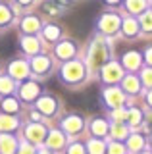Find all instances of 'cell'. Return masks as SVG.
Listing matches in <instances>:
<instances>
[{
  "label": "cell",
  "instance_id": "cell-1",
  "mask_svg": "<svg viewBox=\"0 0 152 154\" xmlns=\"http://www.w3.org/2000/svg\"><path fill=\"white\" fill-rule=\"evenodd\" d=\"M108 58V48L102 41H94V45L91 46V52H89V62H91L93 67H98L106 62Z\"/></svg>",
  "mask_w": 152,
  "mask_h": 154
},
{
  "label": "cell",
  "instance_id": "cell-2",
  "mask_svg": "<svg viewBox=\"0 0 152 154\" xmlns=\"http://www.w3.org/2000/svg\"><path fill=\"white\" fill-rule=\"evenodd\" d=\"M64 73H65V79H79L83 75V67L79 64H68Z\"/></svg>",
  "mask_w": 152,
  "mask_h": 154
},
{
  "label": "cell",
  "instance_id": "cell-3",
  "mask_svg": "<svg viewBox=\"0 0 152 154\" xmlns=\"http://www.w3.org/2000/svg\"><path fill=\"white\" fill-rule=\"evenodd\" d=\"M117 23H120V21H117V17H114L112 14H110V16H104V19L100 21V27L106 33H114V31H116V27H117Z\"/></svg>",
  "mask_w": 152,
  "mask_h": 154
},
{
  "label": "cell",
  "instance_id": "cell-4",
  "mask_svg": "<svg viewBox=\"0 0 152 154\" xmlns=\"http://www.w3.org/2000/svg\"><path fill=\"white\" fill-rule=\"evenodd\" d=\"M104 75H106V77H104V79L116 81L117 77H120V67H117V66H114V64H110V66L106 67V69H104Z\"/></svg>",
  "mask_w": 152,
  "mask_h": 154
},
{
  "label": "cell",
  "instance_id": "cell-5",
  "mask_svg": "<svg viewBox=\"0 0 152 154\" xmlns=\"http://www.w3.org/2000/svg\"><path fill=\"white\" fill-rule=\"evenodd\" d=\"M123 62H125L129 67H137V66H139V62H141V56L137 54V52H129V54L125 56V60H123Z\"/></svg>",
  "mask_w": 152,
  "mask_h": 154
},
{
  "label": "cell",
  "instance_id": "cell-6",
  "mask_svg": "<svg viewBox=\"0 0 152 154\" xmlns=\"http://www.w3.org/2000/svg\"><path fill=\"white\" fill-rule=\"evenodd\" d=\"M37 27H39V21H37V19H31V17H27L25 21H23V29H25L27 33H33V31H37Z\"/></svg>",
  "mask_w": 152,
  "mask_h": 154
},
{
  "label": "cell",
  "instance_id": "cell-7",
  "mask_svg": "<svg viewBox=\"0 0 152 154\" xmlns=\"http://www.w3.org/2000/svg\"><path fill=\"white\" fill-rule=\"evenodd\" d=\"M33 67H35L37 71H42L48 67V58H37L35 62H33Z\"/></svg>",
  "mask_w": 152,
  "mask_h": 154
},
{
  "label": "cell",
  "instance_id": "cell-8",
  "mask_svg": "<svg viewBox=\"0 0 152 154\" xmlns=\"http://www.w3.org/2000/svg\"><path fill=\"white\" fill-rule=\"evenodd\" d=\"M23 46H25L27 52H35L37 48H39V45H37L35 38H25V41H23Z\"/></svg>",
  "mask_w": 152,
  "mask_h": 154
},
{
  "label": "cell",
  "instance_id": "cell-9",
  "mask_svg": "<svg viewBox=\"0 0 152 154\" xmlns=\"http://www.w3.org/2000/svg\"><path fill=\"white\" fill-rule=\"evenodd\" d=\"M71 52H73V46H71L69 42H65V45H62L58 48V56H69Z\"/></svg>",
  "mask_w": 152,
  "mask_h": 154
},
{
  "label": "cell",
  "instance_id": "cell-10",
  "mask_svg": "<svg viewBox=\"0 0 152 154\" xmlns=\"http://www.w3.org/2000/svg\"><path fill=\"white\" fill-rule=\"evenodd\" d=\"M39 106L42 108V112H48V114H50V112H54V102H52L50 98H48V100H41V104H39Z\"/></svg>",
  "mask_w": 152,
  "mask_h": 154
},
{
  "label": "cell",
  "instance_id": "cell-11",
  "mask_svg": "<svg viewBox=\"0 0 152 154\" xmlns=\"http://www.w3.org/2000/svg\"><path fill=\"white\" fill-rule=\"evenodd\" d=\"M141 8H144V0H129V10L131 12H139Z\"/></svg>",
  "mask_w": 152,
  "mask_h": 154
},
{
  "label": "cell",
  "instance_id": "cell-12",
  "mask_svg": "<svg viewBox=\"0 0 152 154\" xmlns=\"http://www.w3.org/2000/svg\"><path fill=\"white\" fill-rule=\"evenodd\" d=\"M35 94H37V87L35 85H27L25 89H23V96H25V98H33Z\"/></svg>",
  "mask_w": 152,
  "mask_h": 154
},
{
  "label": "cell",
  "instance_id": "cell-13",
  "mask_svg": "<svg viewBox=\"0 0 152 154\" xmlns=\"http://www.w3.org/2000/svg\"><path fill=\"white\" fill-rule=\"evenodd\" d=\"M65 123H68L69 129H79V127H81V119H79V118H71V119H68Z\"/></svg>",
  "mask_w": 152,
  "mask_h": 154
},
{
  "label": "cell",
  "instance_id": "cell-14",
  "mask_svg": "<svg viewBox=\"0 0 152 154\" xmlns=\"http://www.w3.org/2000/svg\"><path fill=\"white\" fill-rule=\"evenodd\" d=\"M142 27L152 29V14H144V16H142Z\"/></svg>",
  "mask_w": 152,
  "mask_h": 154
},
{
  "label": "cell",
  "instance_id": "cell-15",
  "mask_svg": "<svg viewBox=\"0 0 152 154\" xmlns=\"http://www.w3.org/2000/svg\"><path fill=\"white\" fill-rule=\"evenodd\" d=\"M135 29H137L135 21H131V19H127V21H125V33H127V35H133V33H135Z\"/></svg>",
  "mask_w": 152,
  "mask_h": 154
},
{
  "label": "cell",
  "instance_id": "cell-16",
  "mask_svg": "<svg viewBox=\"0 0 152 154\" xmlns=\"http://www.w3.org/2000/svg\"><path fill=\"white\" fill-rule=\"evenodd\" d=\"M125 87H127L129 91H135L137 87H139V83H137V79H135V77H129V79L125 81Z\"/></svg>",
  "mask_w": 152,
  "mask_h": 154
},
{
  "label": "cell",
  "instance_id": "cell-17",
  "mask_svg": "<svg viewBox=\"0 0 152 154\" xmlns=\"http://www.w3.org/2000/svg\"><path fill=\"white\" fill-rule=\"evenodd\" d=\"M46 31H48V33H46V37H48V38H54V37H58V29H56V27H48Z\"/></svg>",
  "mask_w": 152,
  "mask_h": 154
},
{
  "label": "cell",
  "instance_id": "cell-18",
  "mask_svg": "<svg viewBox=\"0 0 152 154\" xmlns=\"http://www.w3.org/2000/svg\"><path fill=\"white\" fill-rule=\"evenodd\" d=\"M4 106H6L8 112H14V110H17V102H12V100H8V102L4 104Z\"/></svg>",
  "mask_w": 152,
  "mask_h": 154
},
{
  "label": "cell",
  "instance_id": "cell-19",
  "mask_svg": "<svg viewBox=\"0 0 152 154\" xmlns=\"http://www.w3.org/2000/svg\"><path fill=\"white\" fill-rule=\"evenodd\" d=\"M0 21H8V12L4 8H0Z\"/></svg>",
  "mask_w": 152,
  "mask_h": 154
},
{
  "label": "cell",
  "instance_id": "cell-20",
  "mask_svg": "<svg viewBox=\"0 0 152 154\" xmlns=\"http://www.w3.org/2000/svg\"><path fill=\"white\" fill-rule=\"evenodd\" d=\"M50 143H52V144H60V143H62V141H60V135L54 133V135H52V141H50Z\"/></svg>",
  "mask_w": 152,
  "mask_h": 154
},
{
  "label": "cell",
  "instance_id": "cell-21",
  "mask_svg": "<svg viewBox=\"0 0 152 154\" xmlns=\"http://www.w3.org/2000/svg\"><path fill=\"white\" fill-rule=\"evenodd\" d=\"M144 77H146V83H152V71H146Z\"/></svg>",
  "mask_w": 152,
  "mask_h": 154
},
{
  "label": "cell",
  "instance_id": "cell-22",
  "mask_svg": "<svg viewBox=\"0 0 152 154\" xmlns=\"http://www.w3.org/2000/svg\"><path fill=\"white\" fill-rule=\"evenodd\" d=\"M71 154H81V148H79V146H73V148H71Z\"/></svg>",
  "mask_w": 152,
  "mask_h": 154
},
{
  "label": "cell",
  "instance_id": "cell-23",
  "mask_svg": "<svg viewBox=\"0 0 152 154\" xmlns=\"http://www.w3.org/2000/svg\"><path fill=\"white\" fill-rule=\"evenodd\" d=\"M146 58H148V62H150V64H152V48H150V50H148V54H146Z\"/></svg>",
  "mask_w": 152,
  "mask_h": 154
},
{
  "label": "cell",
  "instance_id": "cell-24",
  "mask_svg": "<svg viewBox=\"0 0 152 154\" xmlns=\"http://www.w3.org/2000/svg\"><path fill=\"white\" fill-rule=\"evenodd\" d=\"M21 2H23V4H27V2H29V0H21Z\"/></svg>",
  "mask_w": 152,
  "mask_h": 154
},
{
  "label": "cell",
  "instance_id": "cell-25",
  "mask_svg": "<svg viewBox=\"0 0 152 154\" xmlns=\"http://www.w3.org/2000/svg\"><path fill=\"white\" fill-rule=\"evenodd\" d=\"M108 2H117V0H108Z\"/></svg>",
  "mask_w": 152,
  "mask_h": 154
},
{
  "label": "cell",
  "instance_id": "cell-26",
  "mask_svg": "<svg viewBox=\"0 0 152 154\" xmlns=\"http://www.w3.org/2000/svg\"><path fill=\"white\" fill-rule=\"evenodd\" d=\"M62 2H68V0H62Z\"/></svg>",
  "mask_w": 152,
  "mask_h": 154
}]
</instances>
